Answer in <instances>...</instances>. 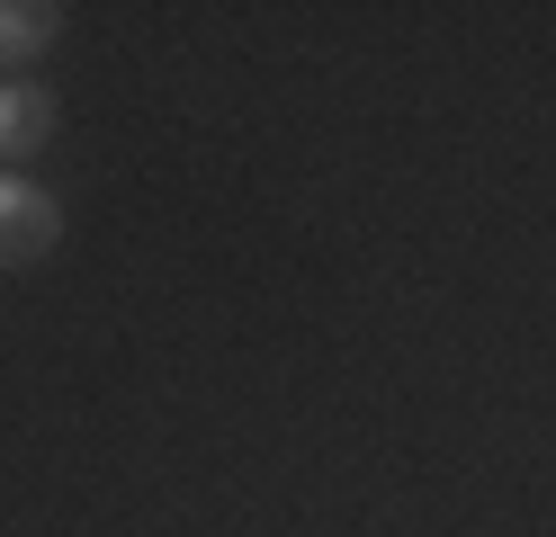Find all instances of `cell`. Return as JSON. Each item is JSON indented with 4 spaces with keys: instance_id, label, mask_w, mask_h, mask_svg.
Returning a JSON list of instances; mask_svg holds the SVG:
<instances>
[{
    "instance_id": "cell-1",
    "label": "cell",
    "mask_w": 556,
    "mask_h": 537,
    "mask_svg": "<svg viewBox=\"0 0 556 537\" xmlns=\"http://www.w3.org/2000/svg\"><path fill=\"white\" fill-rule=\"evenodd\" d=\"M54 233H63V206L37 189V179L0 170V260H46Z\"/></svg>"
},
{
    "instance_id": "cell-2",
    "label": "cell",
    "mask_w": 556,
    "mask_h": 537,
    "mask_svg": "<svg viewBox=\"0 0 556 537\" xmlns=\"http://www.w3.org/2000/svg\"><path fill=\"white\" fill-rule=\"evenodd\" d=\"M46 135H54V99H46L37 81H10V90H0V162L37 153Z\"/></svg>"
},
{
    "instance_id": "cell-3",
    "label": "cell",
    "mask_w": 556,
    "mask_h": 537,
    "mask_svg": "<svg viewBox=\"0 0 556 537\" xmlns=\"http://www.w3.org/2000/svg\"><path fill=\"white\" fill-rule=\"evenodd\" d=\"M63 36V10L54 0H0V63H27Z\"/></svg>"
}]
</instances>
